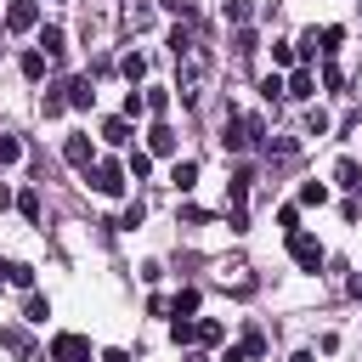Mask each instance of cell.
<instances>
[{
	"instance_id": "6da1fadb",
	"label": "cell",
	"mask_w": 362,
	"mask_h": 362,
	"mask_svg": "<svg viewBox=\"0 0 362 362\" xmlns=\"http://www.w3.org/2000/svg\"><path fill=\"white\" fill-rule=\"evenodd\" d=\"M170 51H175V96L192 107L198 96H204V85H209V68H215V57H209V45H198L192 34H170Z\"/></svg>"
},
{
	"instance_id": "7a4b0ae2",
	"label": "cell",
	"mask_w": 362,
	"mask_h": 362,
	"mask_svg": "<svg viewBox=\"0 0 362 362\" xmlns=\"http://www.w3.org/2000/svg\"><path fill=\"white\" fill-rule=\"evenodd\" d=\"M124 181H130V170H124V164H113V158H102V164L90 170V187H96L102 198H119V192H124Z\"/></svg>"
},
{
	"instance_id": "3957f363",
	"label": "cell",
	"mask_w": 362,
	"mask_h": 362,
	"mask_svg": "<svg viewBox=\"0 0 362 362\" xmlns=\"http://www.w3.org/2000/svg\"><path fill=\"white\" fill-rule=\"evenodd\" d=\"M288 255H294V266H300V272H317V266L328 260V255H322V243H317L311 232H288Z\"/></svg>"
},
{
	"instance_id": "277c9868",
	"label": "cell",
	"mask_w": 362,
	"mask_h": 362,
	"mask_svg": "<svg viewBox=\"0 0 362 362\" xmlns=\"http://www.w3.org/2000/svg\"><path fill=\"white\" fill-rule=\"evenodd\" d=\"M45 362H90V339L85 334H57L51 351H45Z\"/></svg>"
},
{
	"instance_id": "5b68a950",
	"label": "cell",
	"mask_w": 362,
	"mask_h": 362,
	"mask_svg": "<svg viewBox=\"0 0 362 362\" xmlns=\"http://www.w3.org/2000/svg\"><path fill=\"white\" fill-rule=\"evenodd\" d=\"M339 40H345V28H334V23H328V28H311V34L300 40V51H305V57H317V51H322V57H334V51H339Z\"/></svg>"
},
{
	"instance_id": "8992f818",
	"label": "cell",
	"mask_w": 362,
	"mask_h": 362,
	"mask_svg": "<svg viewBox=\"0 0 362 362\" xmlns=\"http://www.w3.org/2000/svg\"><path fill=\"white\" fill-rule=\"evenodd\" d=\"M34 23H40V0H11V6H6V28H11V34L34 28Z\"/></svg>"
},
{
	"instance_id": "52a82bcc",
	"label": "cell",
	"mask_w": 362,
	"mask_h": 362,
	"mask_svg": "<svg viewBox=\"0 0 362 362\" xmlns=\"http://www.w3.org/2000/svg\"><path fill=\"white\" fill-rule=\"evenodd\" d=\"M283 96H288V102H311V96H317V79H311L305 68H294V74H288V90H283Z\"/></svg>"
},
{
	"instance_id": "ba28073f",
	"label": "cell",
	"mask_w": 362,
	"mask_h": 362,
	"mask_svg": "<svg viewBox=\"0 0 362 362\" xmlns=\"http://www.w3.org/2000/svg\"><path fill=\"white\" fill-rule=\"evenodd\" d=\"M147 153H153V158H170V153H175V130H170V124H153V130H147Z\"/></svg>"
},
{
	"instance_id": "9c48e42d",
	"label": "cell",
	"mask_w": 362,
	"mask_h": 362,
	"mask_svg": "<svg viewBox=\"0 0 362 362\" xmlns=\"http://www.w3.org/2000/svg\"><path fill=\"white\" fill-rule=\"evenodd\" d=\"M62 158H68L74 170H90V136H68V141H62Z\"/></svg>"
},
{
	"instance_id": "30bf717a",
	"label": "cell",
	"mask_w": 362,
	"mask_h": 362,
	"mask_svg": "<svg viewBox=\"0 0 362 362\" xmlns=\"http://www.w3.org/2000/svg\"><path fill=\"white\" fill-rule=\"evenodd\" d=\"M170 187H175V192H192V187H198V158H175Z\"/></svg>"
},
{
	"instance_id": "8fae6325",
	"label": "cell",
	"mask_w": 362,
	"mask_h": 362,
	"mask_svg": "<svg viewBox=\"0 0 362 362\" xmlns=\"http://www.w3.org/2000/svg\"><path fill=\"white\" fill-rule=\"evenodd\" d=\"M0 345L17 351V356H28V362H40V351H34V339H28L23 328H0Z\"/></svg>"
},
{
	"instance_id": "7c38bea8",
	"label": "cell",
	"mask_w": 362,
	"mask_h": 362,
	"mask_svg": "<svg viewBox=\"0 0 362 362\" xmlns=\"http://www.w3.org/2000/svg\"><path fill=\"white\" fill-rule=\"evenodd\" d=\"M62 90H68V107H90V102H96V90H90V74H85V79H68Z\"/></svg>"
},
{
	"instance_id": "4fadbf2b",
	"label": "cell",
	"mask_w": 362,
	"mask_h": 362,
	"mask_svg": "<svg viewBox=\"0 0 362 362\" xmlns=\"http://www.w3.org/2000/svg\"><path fill=\"white\" fill-rule=\"evenodd\" d=\"M40 51H45V57H62V51H68V34H62L57 23H51V28H40Z\"/></svg>"
},
{
	"instance_id": "5bb4252c",
	"label": "cell",
	"mask_w": 362,
	"mask_h": 362,
	"mask_svg": "<svg viewBox=\"0 0 362 362\" xmlns=\"http://www.w3.org/2000/svg\"><path fill=\"white\" fill-rule=\"evenodd\" d=\"M0 272H6L11 288H34V266H28V260H11V266H0Z\"/></svg>"
},
{
	"instance_id": "9a60e30c",
	"label": "cell",
	"mask_w": 362,
	"mask_h": 362,
	"mask_svg": "<svg viewBox=\"0 0 362 362\" xmlns=\"http://www.w3.org/2000/svg\"><path fill=\"white\" fill-rule=\"evenodd\" d=\"M102 136H107V141H113V147H124V141H130V136H136V130H130V119H124V113H119V119H107V124H102Z\"/></svg>"
},
{
	"instance_id": "2e32d148",
	"label": "cell",
	"mask_w": 362,
	"mask_h": 362,
	"mask_svg": "<svg viewBox=\"0 0 362 362\" xmlns=\"http://www.w3.org/2000/svg\"><path fill=\"white\" fill-rule=\"evenodd\" d=\"M334 181H339V187H362V164H356V158H339V164H334Z\"/></svg>"
},
{
	"instance_id": "e0dca14e",
	"label": "cell",
	"mask_w": 362,
	"mask_h": 362,
	"mask_svg": "<svg viewBox=\"0 0 362 362\" xmlns=\"http://www.w3.org/2000/svg\"><path fill=\"white\" fill-rule=\"evenodd\" d=\"M170 339H175V345H198V322H192V317H175V322H170Z\"/></svg>"
},
{
	"instance_id": "ac0fdd59",
	"label": "cell",
	"mask_w": 362,
	"mask_h": 362,
	"mask_svg": "<svg viewBox=\"0 0 362 362\" xmlns=\"http://www.w3.org/2000/svg\"><path fill=\"white\" fill-rule=\"evenodd\" d=\"M45 62H51V57H45L40 45H34V51H23V74H28V79H45Z\"/></svg>"
},
{
	"instance_id": "d6986e66",
	"label": "cell",
	"mask_w": 362,
	"mask_h": 362,
	"mask_svg": "<svg viewBox=\"0 0 362 362\" xmlns=\"http://www.w3.org/2000/svg\"><path fill=\"white\" fill-rule=\"evenodd\" d=\"M62 107H68V90H62V85H57V90H45V96H40V113H45V119H57V113H62Z\"/></svg>"
},
{
	"instance_id": "ffe728a7",
	"label": "cell",
	"mask_w": 362,
	"mask_h": 362,
	"mask_svg": "<svg viewBox=\"0 0 362 362\" xmlns=\"http://www.w3.org/2000/svg\"><path fill=\"white\" fill-rule=\"evenodd\" d=\"M300 204H305V209H322V204H328V187H322V181H305V187H300Z\"/></svg>"
},
{
	"instance_id": "44dd1931",
	"label": "cell",
	"mask_w": 362,
	"mask_h": 362,
	"mask_svg": "<svg viewBox=\"0 0 362 362\" xmlns=\"http://www.w3.org/2000/svg\"><path fill=\"white\" fill-rule=\"evenodd\" d=\"M198 300H204L198 288H181V294L170 300V311H175V317H192V311H198Z\"/></svg>"
},
{
	"instance_id": "7402d4cb",
	"label": "cell",
	"mask_w": 362,
	"mask_h": 362,
	"mask_svg": "<svg viewBox=\"0 0 362 362\" xmlns=\"http://www.w3.org/2000/svg\"><path fill=\"white\" fill-rule=\"evenodd\" d=\"M45 317H51V300H40V294H28V305H23V322H34V328H40Z\"/></svg>"
},
{
	"instance_id": "603a6c76",
	"label": "cell",
	"mask_w": 362,
	"mask_h": 362,
	"mask_svg": "<svg viewBox=\"0 0 362 362\" xmlns=\"http://www.w3.org/2000/svg\"><path fill=\"white\" fill-rule=\"evenodd\" d=\"M249 17H255L249 0H226V23H232V28H249Z\"/></svg>"
},
{
	"instance_id": "cb8c5ba5",
	"label": "cell",
	"mask_w": 362,
	"mask_h": 362,
	"mask_svg": "<svg viewBox=\"0 0 362 362\" xmlns=\"http://www.w3.org/2000/svg\"><path fill=\"white\" fill-rule=\"evenodd\" d=\"M124 170H130L136 181H147V175H153V153H130V158H124Z\"/></svg>"
},
{
	"instance_id": "d4e9b609",
	"label": "cell",
	"mask_w": 362,
	"mask_h": 362,
	"mask_svg": "<svg viewBox=\"0 0 362 362\" xmlns=\"http://www.w3.org/2000/svg\"><path fill=\"white\" fill-rule=\"evenodd\" d=\"M243 351H249V356H266V334H260V322L243 328Z\"/></svg>"
},
{
	"instance_id": "484cf974",
	"label": "cell",
	"mask_w": 362,
	"mask_h": 362,
	"mask_svg": "<svg viewBox=\"0 0 362 362\" xmlns=\"http://www.w3.org/2000/svg\"><path fill=\"white\" fill-rule=\"evenodd\" d=\"M124 79H130V85H141V79H147V57H136V51H130V57H124Z\"/></svg>"
},
{
	"instance_id": "4316f807",
	"label": "cell",
	"mask_w": 362,
	"mask_h": 362,
	"mask_svg": "<svg viewBox=\"0 0 362 362\" xmlns=\"http://www.w3.org/2000/svg\"><path fill=\"white\" fill-rule=\"evenodd\" d=\"M266 153H272V158H294L300 141H294V136H277V141H266Z\"/></svg>"
},
{
	"instance_id": "83f0119b",
	"label": "cell",
	"mask_w": 362,
	"mask_h": 362,
	"mask_svg": "<svg viewBox=\"0 0 362 362\" xmlns=\"http://www.w3.org/2000/svg\"><path fill=\"white\" fill-rule=\"evenodd\" d=\"M17 209H23V221H40V192H34V187L17 192Z\"/></svg>"
},
{
	"instance_id": "f1b7e54d",
	"label": "cell",
	"mask_w": 362,
	"mask_h": 362,
	"mask_svg": "<svg viewBox=\"0 0 362 362\" xmlns=\"http://www.w3.org/2000/svg\"><path fill=\"white\" fill-rule=\"evenodd\" d=\"M17 158H23V141H17V136H0V170L17 164Z\"/></svg>"
},
{
	"instance_id": "f546056e",
	"label": "cell",
	"mask_w": 362,
	"mask_h": 362,
	"mask_svg": "<svg viewBox=\"0 0 362 362\" xmlns=\"http://www.w3.org/2000/svg\"><path fill=\"white\" fill-rule=\"evenodd\" d=\"M283 90H288V79H277V74H266V79H260V96H266V102H277Z\"/></svg>"
},
{
	"instance_id": "4dcf8cb0",
	"label": "cell",
	"mask_w": 362,
	"mask_h": 362,
	"mask_svg": "<svg viewBox=\"0 0 362 362\" xmlns=\"http://www.w3.org/2000/svg\"><path fill=\"white\" fill-rule=\"evenodd\" d=\"M328 130V113L322 107H305V136H322Z\"/></svg>"
},
{
	"instance_id": "1f68e13d",
	"label": "cell",
	"mask_w": 362,
	"mask_h": 362,
	"mask_svg": "<svg viewBox=\"0 0 362 362\" xmlns=\"http://www.w3.org/2000/svg\"><path fill=\"white\" fill-rule=\"evenodd\" d=\"M226 226H232V232H249V204H232V209H226Z\"/></svg>"
},
{
	"instance_id": "d6a6232c",
	"label": "cell",
	"mask_w": 362,
	"mask_h": 362,
	"mask_svg": "<svg viewBox=\"0 0 362 362\" xmlns=\"http://www.w3.org/2000/svg\"><path fill=\"white\" fill-rule=\"evenodd\" d=\"M277 226H283V232H300V204H283V209H277Z\"/></svg>"
},
{
	"instance_id": "836d02e7",
	"label": "cell",
	"mask_w": 362,
	"mask_h": 362,
	"mask_svg": "<svg viewBox=\"0 0 362 362\" xmlns=\"http://www.w3.org/2000/svg\"><path fill=\"white\" fill-rule=\"evenodd\" d=\"M209 221V209H198V204H181V226H204Z\"/></svg>"
},
{
	"instance_id": "e575fe53",
	"label": "cell",
	"mask_w": 362,
	"mask_h": 362,
	"mask_svg": "<svg viewBox=\"0 0 362 362\" xmlns=\"http://www.w3.org/2000/svg\"><path fill=\"white\" fill-rule=\"evenodd\" d=\"M215 339H221V322L204 317V322H198V345H215Z\"/></svg>"
},
{
	"instance_id": "d590c367",
	"label": "cell",
	"mask_w": 362,
	"mask_h": 362,
	"mask_svg": "<svg viewBox=\"0 0 362 362\" xmlns=\"http://www.w3.org/2000/svg\"><path fill=\"white\" fill-rule=\"evenodd\" d=\"M272 62H277V68H288V62H294V45H283V40H272Z\"/></svg>"
},
{
	"instance_id": "8d00e7d4",
	"label": "cell",
	"mask_w": 362,
	"mask_h": 362,
	"mask_svg": "<svg viewBox=\"0 0 362 362\" xmlns=\"http://www.w3.org/2000/svg\"><path fill=\"white\" fill-rule=\"evenodd\" d=\"M164 107H170V90L153 85V90H147V113H164Z\"/></svg>"
},
{
	"instance_id": "74e56055",
	"label": "cell",
	"mask_w": 362,
	"mask_h": 362,
	"mask_svg": "<svg viewBox=\"0 0 362 362\" xmlns=\"http://www.w3.org/2000/svg\"><path fill=\"white\" fill-rule=\"evenodd\" d=\"M141 215H147V204H141V198H136V204H130V209H124V215H119V226H141Z\"/></svg>"
},
{
	"instance_id": "f35d334b",
	"label": "cell",
	"mask_w": 362,
	"mask_h": 362,
	"mask_svg": "<svg viewBox=\"0 0 362 362\" xmlns=\"http://www.w3.org/2000/svg\"><path fill=\"white\" fill-rule=\"evenodd\" d=\"M153 23V6H130V28H147Z\"/></svg>"
},
{
	"instance_id": "ab89813d",
	"label": "cell",
	"mask_w": 362,
	"mask_h": 362,
	"mask_svg": "<svg viewBox=\"0 0 362 362\" xmlns=\"http://www.w3.org/2000/svg\"><path fill=\"white\" fill-rule=\"evenodd\" d=\"M136 113H147V96H136V90H130V96H124V119H136Z\"/></svg>"
},
{
	"instance_id": "60d3db41",
	"label": "cell",
	"mask_w": 362,
	"mask_h": 362,
	"mask_svg": "<svg viewBox=\"0 0 362 362\" xmlns=\"http://www.w3.org/2000/svg\"><path fill=\"white\" fill-rule=\"evenodd\" d=\"M164 11H175V17H192V0H158Z\"/></svg>"
},
{
	"instance_id": "b9f144b4",
	"label": "cell",
	"mask_w": 362,
	"mask_h": 362,
	"mask_svg": "<svg viewBox=\"0 0 362 362\" xmlns=\"http://www.w3.org/2000/svg\"><path fill=\"white\" fill-rule=\"evenodd\" d=\"M221 362H249V351H243V345H226V351H221Z\"/></svg>"
},
{
	"instance_id": "7bdbcfd3",
	"label": "cell",
	"mask_w": 362,
	"mask_h": 362,
	"mask_svg": "<svg viewBox=\"0 0 362 362\" xmlns=\"http://www.w3.org/2000/svg\"><path fill=\"white\" fill-rule=\"evenodd\" d=\"M11 204H17V198H11V187H6V181H0V215H6V209H11Z\"/></svg>"
},
{
	"instance_id": "ee69618b",
	"label": "cell",
	"mask_w": 362,
	"mask_h": 362,
	"mask_svg": "<svg viewBox=\"0 0 362 362\" xmlns=\"http://www.w3.org/2000/svg\"><path fill=\"white\" fill-rule=\"evenodd\" d=\"M181 362H209V356H204V351H187V356H181Z\"/></svg>"
},
{
	"instance_id": "f6af8a7d",
	"label": "cell",
	"mask_w": 362,
	"mask_h": 362,
	"mask_svg": "<svg viewBox=\"0 0 362 362\" xmlns=\"http://www.w3.org/2000/svg\"><path fill=\"white\" fill-rule=\"evenodd\" d=\"M351 294H356V300H362V272H356V277H351Z\"/></svg>"
},
{
	"instance_id": "bcb514c9",
	"label": "cell",
	"mask_w": 362,
	"mask_h": 362,
	"mask_svg": "<svg viewBox=\"0 0 362 362\" xmlns=\"http://www.w3.org/2000/svg\"><path fill=\"white\" fill-rule=\"evenodd\" d=\"M288 362H311V351H294V356H288Z\"/></svg>"
},
{
	"instance_id": "7dc6e473",
	"label": "cell",
	"mask_w": 362,
	"mask_h": 362,
	"mask_svg": "<svg viewBox=\"0 0 362 362\" xmlns=\"http://www.w3.org/2000/svg\"><path fill=\"white\" fill-rule=\"evenodd\" d=\"M0 57H6V45H0Z\"/></svg>"
}]
</instances>
